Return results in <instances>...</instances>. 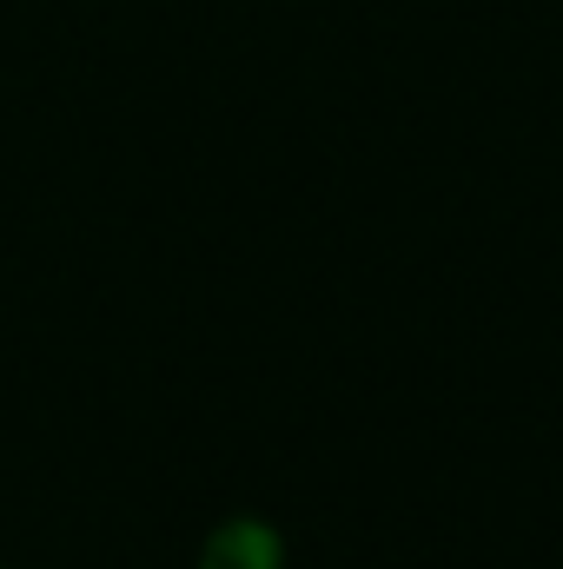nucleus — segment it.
Wrapping results in <instances>:
<instances>
[{"label": "nucleus", "instance_id": "1", "mask_svg": "<svg viewBox=\"0 0 563 569\" xmlns=\"http://www.w3.org/2000/svg\"><path fill=\"white\" fill-rule=\"evenodd\" d=\"M199 569H285V537L259 517H233L206 537Z\"/></svg>", "mask_w": 563, "mask_h": 569}]
</instances>
